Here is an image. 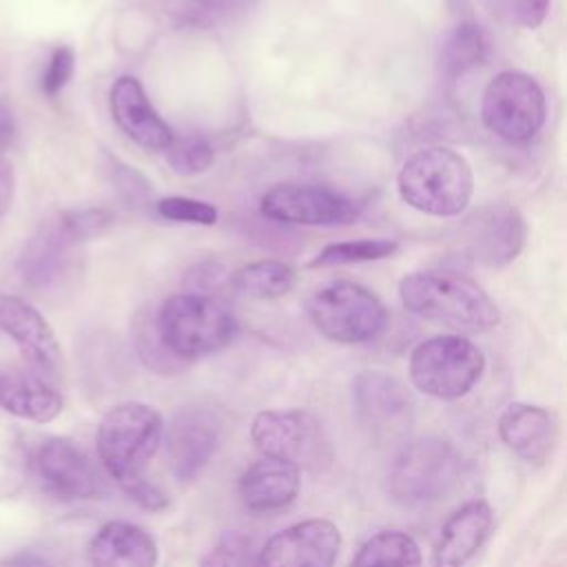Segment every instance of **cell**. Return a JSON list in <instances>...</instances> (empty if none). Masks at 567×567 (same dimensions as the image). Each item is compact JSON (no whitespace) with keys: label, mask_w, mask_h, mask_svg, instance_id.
Masks as SVG:
<instances>
[{"label":"cell","mask_w":567,"mask_h":567,"mask_svg":"<svg viewBox=\"0 0 567 567\" xmlns=\"http://www.w3.org/2000/svg\"><path fill=\"white\" fill-rule=\"evenodd\" d=\"M259 208L268 219L299 226H348L361 208L348 195L317 184L286 182L268 188Z\"/></svg>","instance_id":"obj_11"},{"label":"cell","mask_w":567,"mask_h":567,"mask_svg":"<svg viewBox=\"0 0 567 567\" xmlns=\"http://www.w3.org/2000/svg\"><path fill=\"white\" fill-rule=\"evenodd\" d=\"M153 330L173 359L190 361L230 346L239 332V321L221 297L188 290L159 306Z\"/></svg>","instance_id":"obj_2"},{"label":"cell","mask_w":567,"mask_h":567,"mask_svg":"<svg viewBox=\"0 0 567 567\" xmlns=\"http://www.w3.org/2000/svg\"><path fill=\"white\" fill-rule=\"evenodd\" d=\"M525 219L509 204H487L463 224L465 248L478 264L503 268L512 264L525 244Z\"/></svg>","instance_id":"obj_13"},{"label":"cell","mask_w":567,"mask_h":567,"mask_svg":"<svg viewBox=\"0 0 567 567\" xmlns=\"http://www.w3.org/2000/svg\"><path fill=\"white\" fill-rule=\"evenodd\" d=\"M461 478V456L450 441L423 436L405 441L388 470V494L405 507L432 505L452 494Z\"/></svg>","instance_id":"obj_4"},{"label":"cell","mask_w":567,"mask_h":567,"mask_svg":"<svg viewBox=\"0 0 567 567\" xmlns=\"http://www.w3.org/2000/svg\"><path fill=\"white\" fill-rule=\"evenodd\" d=\"M16 195V173L9 159L0 157V219L9 213Z\"/></svg>","instance_id":"obj_37"},{"label":"cell","mask_w":567,"mask_h":567,"mask_svg":"<svg viewBox=\"0 0 567 567\" xmlns=\"http://www.w3.org/2000/svg\"><path fill=\"white\" fill-rule=\"evenodd\" d=\"M162 416L155 408L128 401L111 408L97 425V454L106 472L126 487L144 470L162 443Z\"/></svg>","instance_id":"obj_5"},{"label":"cell","mask_w":567,"mask_h":567,"mask_svg":"<svg viewBox=\"0 0 567 567\" xmlns=\"http://www.w3.org/2000/svg\"><path fill=\"white\" fill-rule=\"evenodd\" d=\"M487 58V35L474 22H461L443 38L439 51V75L445 84H456Z\"/></svg>","instance_id":"obj_24"},{"label":"cell","mask_w":567,"mask_h":567,"mask_svg":"<svg viewBox=\"0 0 567 567\" xmlns=\"http://www.w3.org/2000/svg\"><path fill=\"white\" fill-rule=\"evenodd\" d=\"M401 199L432 217L461 215L474 195L470 162L447 146H425L408 155L396 177Z\"/></svg>","instance_id":"obj_3"},{"label":"cell","mask_w":567,"mask_h":567,"mask_svg":"<svg viewBox=\"0 0 567 567\" xmlns=\"http://www.w3.org/2000/svg\"><path fill=\"white\" fill-rule=\"evenodd\" d=\"M0 332H4L47 381L62 372V350L49 321L29 301L0 292Z\"/></svg>","instance_id":"obj_15"},{"label":"cell","mask_w":567,"mask_h":567,"mask_svg":"<svg viewBox=\"0 0 567 567\" xmlns=\"http://www.w3.org/2000/svg\"><path fill=\"white\" fill-rule=\"evenodd\" d=\"M297 284V272L275 259L252 261L233 275V288L252 299H279Z\"/></svg>","instance_id":"obj_25"},{"label":"cell","mask_w":567,"mask_h":567,"mask_svg":"<svg viewBox=\"0 0 567 567\" xmlns=\"http://www.w3.org/2000/svg\"><path fill=\"white\" fill-rule=\"evenodd\" d=\"M341 534L326 518L295 523L268 538L259 551L261 567H332Z\"/></svg>","instance_id":"obj_16"},{"label":"cell","mask_w":567,"mask_h":567,"mask_svg":"<svg viewBox=\"0 0 567 567\" xmlns=\"http://www.w3.org/2000/svg\"><path fill=\"white\" fill-rule=\"evenodd\" d=\"M62 394L40 374L0 372V408L13 416L49 423L62 412Z\"/></svg>","instance_id":"obj_23"},{"label":"cell","mask_w":567,"mask_h":567,"mask_svg":"<svg viewBox=\"0 0 567 567\" xmlns=\"http://www.w3.org/2000/svg\"><path fill=\"white\" fill-rule=\"evenodd\" d=\"M545 117L547 100L532 75L503 71L487 82L481 100V120L496 137L509 144H525L538 135Z\"/></svg>","instance_id":"obj_8"},{"label":"cell","mask_w":567,"mask_h":567,"mask_svg":"<svg viewBox=\"0 0 567 567\" xmlns=\"http://www.w3.org/2000/svg\"><path fill=\"white\" fill-rule=\"evenodd\" d=\"M11 567H49V563L29 554V556H20Z\"/></svg>","instance_id":"obj_39"},{"label":"cell","mask_w":567,"mask_h":567,"mask_svg":"<svg viewBox=\"0 0 567 567\" xmlns=\"http://www.w3.org/2000/svg\"><path fill=\"white\" fill-rule=\"evenodd\" d=\"M352 403L361 430L379 445L399 443L412 430V396L399 379L381 370L357 374L352 383Z\"/></svg>","instance_id":"obj_10"},{"label":"cell","mask_w":567,"mask_h":567,"mask_svg":"<svg viewBox=\"0 0 567 567\" xmlns=\"http://www.w3.org/2000/svg\"><path fill=\"white\" fill-rule=\"evenodd\" d=\"M53 215H55L60 228L80 246L84 241H91V239L100 237L113 224V213L109 208H102V206L64 208V210H58Z\"/></svg>","instance_id":"obj_29"},{"label":"cell","mask_w":567,"mask_h":567,"mask_svg":"<svg viewBox=\"0 0 567 567\" xmlns=\"http://www.w3.org/2000/svg\"><path fill=\"white\" fill-rule=\"evenodd\" d=\"M399 297L408 312L465 332H485L501 319L498 306L470 277L450 270H416L401 279Z\"/></svg>","instance_id":"obj_1"},{"label":"cell","mask_w":567,"mask_h":567,"mask_svg":"<svg viewBox=\"0 0 567 567\" xmlns=\"http://www.w3.org/2000/svg\"><path fill=\"white\" fill-rule=\"evenodd\" d=\"M221 441V423L208 408H184L166 430V456L179 481H195L213 461Z\"/></svg>","instance_id":"obj_14"},{"label":"cell","mask_w":567,"mask_h":567,"mask_svg":"<svg viewBox=\"0 0 567 567\" xmlns=\"http://www.w3.org/2000/svg\"><path fill=\"white\" fill-rule=\"evenodd\" d=\"M109 109L117 128L146 151H166L173 142L171 126L151 104L142 82L133 75H120L109 91Z\"/></svg>","instance_id":"obj_17"},{"label":"cell","mask_w":567,"mask_h":567,"mask_svg":"<svg viewBox=\"0 0 567 567\" xmlns=\"http://www.w3.org/2000/svg\"><path fill=\"white\" fill-rule=\"evenodd\" d=\"M494 525L492 509L485 501H470L461 505L445 525L434 549L436 567H465L485 545Z\"/></svg>","instance_id":"obj_20"},{"label":"cell","mask_w":567,"mask_h":567,"mask_svg":"<svg viewBox=\"0 0 567 567\" xmlns=\"http://www.w3.org/2000/svg\"><path fill=\"white\" fill-rule=\"evenodd\" d=\"M399 252L394 239H357V241H337L323 246L312 259L310 268H330V266H350L388 259Z\"/></svg>","instance_id":"obj_27"},{"label":"cell","mask_w":567,"mask_h":567,"mask_svg":"<svg viewBox=\"0 0 567 567\" xmlns=\"http://www.w3.org/2000/svg\"><path fill=\"white\" fill-rule=\"evenodd\" d=\"M16 140V120H13V113L11 109L0 102V153L7 151Z\"/></svg>","instance_id":"obj_38"},{"label":"cell","mask_w":567,"mask_h":567,"mask_svg":"<svg viewBox=\"0 0 567 567\" xmlns=\"http://www.w3.org/2000/svg\"><path fill=\"white\" fill-rule=\"evenodd\" d=\"M350 567H421V549L403 532H379L361 545Z\"/></svg>","instance_id":"obj_26"},{"label":"cell","mask_w":567,"mask_h":567,"mask_svg":"<svg viewBox=\"0 0 567 567\" xmlns=\"http://www.w3.org/2000/svg\"><path fill=\"white\" fill-rule=\"evenodd\" d=\"M111 179L115 184V190L120 193V197L124 202H128V206H140V204H146L148 195H151V188L146 184V179L133 171L131 166L126 164H120L113 159V166H111Z\"/></svg>","instance_id":"obj_35"},{"label":"cell","mask_w":567,"mask_h":567,"mask_svg":"<svg viewBox=\"0 0 567 567\" xmlns=\"http://www.w3.org/2000/svg\"><path fill=\"white\" fill-rule=\"evenodd\" d=\"M38 476L47 492L64 501L91 498L100 492V476L84 454L69 439H49L35 456Z\"/></svg>","instance_id":"obj_18"},{"label":"cell","mask_w":567,"mask_h":567,"mask_svg":"<svg viewBox=\"0 0 567 567\" xmlns=\"http://www.w3.org/2000/svg\"><path fill=\"white\" fill-rule=\"evenodd\" d=\"M80 244L58 224L55 215L40 221L22 246L16 268L31 290L51 292L71 284L80 275Z\"/></svg>","instance_id":"obj_12"},{"label":"cell","mask_w":567,"mask_h":567,"mask_svg":"<svg viewBox=\"0 0 567 567\" xmlns=\"http://www.w3.org/2000/svg\"><path fill=\"white\" fill-rule=\"evenodd\" d=\"M186 16L195 24L228 22L255 7L257 0H184Z\"/></svg>","instance_id":"obj_33"},{"label":"cell","mask_w":567,"mask_h":567,"mask_svg":"<svg viewBox=\"0 0 567 567\" xmlns=\"http://www.w3.org/2000/svg\"><path fill=\"white\" fill-rule=\"evenodd\" d=\"M483 2L494 16L523 29L540 27L549 9V0H483Z\"/></svg>","instance_id":"obj_32"},{"label":"cell","mask_w":567,"mask_h":567,"mask_svg":"<svg viewBox=\"0 0 567 567\" xmlns=\"http://www.w3.org/2000/svg\"><path fill=\"white\" fill-rule=\"evenodd\" d=\"M312 326L337 343H365L388 326L383 301L361 284L332 281L308 299Z\"/></svg>","instance_id":"obj_7"},{"label":"cell","mask_w":567,"mask_h":567,"mask_svg":"<svg viewBox=\"0 0 567 567\" xmlns=\"http://www.w3.org/2000/svg\"><path fill=\"white\" fill-rule=\"evenodd\" d=\"M155 210L159 217L168 221H182V224H197V226H213L217 221V208L208 202L193 199V197H162L155 204Z\"/></svg>","instance_id":"obj_31"},{"label":"cell","mask_w":567,"mask_h":567,"mask_svg":"<svg viewBox=\"0 0 567 567\" xmlns=\"http://www.w3.org/2000/svg\"><path fill=\"white\" fill-rule=\"evenodd\" d=\"M93 567H155L157 545L148 532L126 520H111L89 545Z\"/></svg>","instance_id":"obj_22"},{"label":"cell","mask_w":567,"mask_h":567,"mask_svg":"<svg viewBox=\"0 0 567 567\" xmlns=\"http://www.w3.org/2000/svg\"><path fill=\"white\" fill-rule=\"evenodd\" d=\"M73 73H75V51L66 44H58L51 51L47 66L40 75V91L47 97H58L71 82Z\"/></svg>","instance_id":"obj_34"},{"label":"cell","mask_w":567,"mask_h":567,"mask_svg":"<svg viewBox=\"0 0 567 567\" xmlns=\"http://www.w3.org/2000/svg\"><path fill=\"white\" fill-rule=\"evenodd\" d=\"M171 168L179 175H199L215 162L213 144L202 135L173 137L171 146L164 151Z\"/></svg>","instance_id":"obj_28"},{"label":"cell","mask_w":567,"mask_h":567,"mask_svg":"<svg viewBox=\"0 0 567 567\" xmlns=\"http://www.w3.org/2000/svg\"><path fill=\"white\" fill-rule=\"evenodd\" d=\"M498 436L525 463L545 465L556 447L558 427L545 408L516 401L501 412Z\"/></svg>","instance_id":"obj_19"},{"label":"cell","mask_w":567,"mask_h":567,"mask_svg":"<svg viewBox=\"0 0 567 567\" xmlns=\"http://www.w3.org/2000/svg\"><path fill=\"white\" fill-rule=\"evenodd\" d=\"M485 370V354L461 334H436L410 354V381L427 396L452 401L465 396Z\"/></svg>","instance_id":"obj_6"},{"label":"cell","mask_w":567,"mask_h":567,"mask_svg":"<svg viewBox=\"0 0 567 567\" xmlns=\"http://www.w3.org/2000/svg\"><path fill=\"white\" fill-rule=\"evenodd\" d=\"M255 447L270 458L306 470H323L332 461V447L321 421L306 410H266L252 421Z\"/></svg>","instance_id":"obj_9"},{"label":"cell","mask_w":567,"mask_h":567,"mask_svg":"<svg viewBox=\"0 0 567 567\" xmlns=\"http://www.w3.org/2000/svg\"><path fill=\"white\" fill-rule=\"evenodd\" d=\"M202 567H261L259 551L239 532H226L202 558Z\"/></svg>","instance_id":"obj_30"},{"label":"cell","mask_w":567,"mask_h":567,"mask_svg":"<svg viewBox=\"0 0 567 567\" xmlns=\"http://www.w3.org/2000/svg\"><path fill=\"white\" fill-rule=\"evenodd\" d=\"M126 494H128V498H133L140 507H144V509H151V512H162V509H166L168 507V496L155 485V483H151L146 476H142V478H137V481H133V483H128L126 487H122Z\"/></svg>","instance_id":"obj_36"},{"label":"cell","mask_w":567,"mask_h":567,"mask_svg":"<svg viewBox=\"0 0 567 567\" xmlns=\"http://www.w3.org/2000/svg\"><path fill=\"white\" fill-rule=\"evenodd\" d=\"M299 492V470L286 461L264 456L244 470L239 498L250 512H275L288 507Z\"/></svg>","instance_id":"obj_21"}]
</instances>
